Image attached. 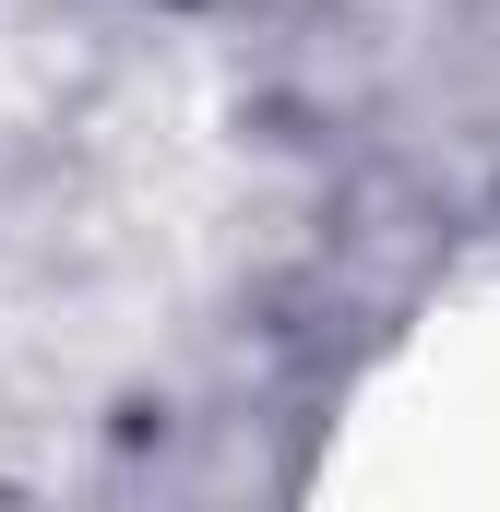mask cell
Returning a JSON list of instances; mask_svg holds the SVG:
<instances>
[{
    "instance_id": "cell-1",
    "label": "cell",
    "mask_w": 500,
    "mask_h": 512,
    "mask_svg": "<svg viewBox=\"0 0 500 512\" xmlns=\"http://www.w3.org/2000/svg\"><path fill=\"white\" fill-rule=\"evenodd\" d=\"M310 501H500V274H453L334 393Z\"/></svg>"
}]
</instances>
